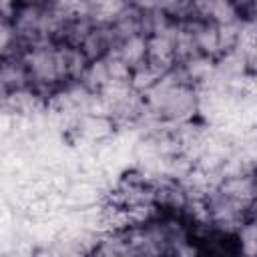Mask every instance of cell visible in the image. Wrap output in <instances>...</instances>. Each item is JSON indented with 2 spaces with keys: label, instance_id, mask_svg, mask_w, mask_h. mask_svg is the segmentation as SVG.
Returning a JSON list of instances; mask_svg holds the SVG:
<instances>
[{
  "label": "cell",
  "instance_id": "obj_7",
  "mask_svg": "<svg viewBox=\"0 0 257 257\" xmlns=\"http://www.w3.org/2000/svg\"><path fill=\"white\" fill-rule=\"evenodd\" d=\"M60 46V58H62V68H64V76L66 82H76L82 80L90 60L84 54V50L76 44H66V42H58Z\"/></svg>",
  "mask_w": 257,
  "mask_h": 257
},
{
  "label": "cell",
  "instance_id": "obj_8",
  "mask_svg": "<svg viewBox=\"0 0 257 257\" xmlns=\"http://www.w3.org/2000/svg\"><path fill=\"white\" fill-rule=\"evenodd\" d=\"M128 6L131 0H88V16L96 24H112Z\"/></svg>",
  "mask_w": 257,
  "mask_h": 257
},
{
  "label": "cell",
  "instance_id": "obj_5",
  "mask_svg": "<svg viewBox=\"0 0 257 257\" xmlns=\"http://www.w3.org/2000/svg\"><path fill=\"white\" fill-rule=\"evenodd\" d=\"M197 48L201 54L219 58L221 56V38H219V24L203 18H189Z\"/></svg>",
  "mask_w": 257,
  "mask_h": 257
},
{
  "label": "cell",
  "instance_id": "obj_1",
  "mask_svg": "<svg viewBox=\"0 0 257 257\" xmlns=\"http://www.w3.org/2000/svg\"><path fill=\"white\" fill-rule=\"evenodd\" d=\"M24 62L30 72L32 88L48 102L52 94L66 84L64 68H62V58H60V46L58 42L46 40L28 46L24 52Z\"/></svg>",
  "mask_w": 257,
  "mask_h": 257
},
{
  "label": "cell",
  "instance_id": "obj_6",
  "mask_svg": "<svg viewBox=\"0 0 257 257\" xmlns=\"http://www.w3.org/2000/svg\"><path fill=\"white\" fill-rule=\"evenodd\" d=\"M110 54H116L133 70L147 64V34H133L118 40V44Z\"/></svg>",
  "mask_w": 257,
  "mask_h": 257
},
{
  "label": "cell",
  "instance_id": "obj_4",
  "mask_svg": "<svg viewBox=\"0 0 257 257\" xmlns=\"http://www.w3.org/2000/svg\"><path fill=\"white\" fill-rule=\"evenodd\" d=\"M114 46H116V38L112 34L110 24H96V22L80 42V48L84 50L90 62L108 56L114 50Z\"/></svg>",
  "mask_w": 257,
  "mask_h": 257
},
{
  "label": "cell",
  "instance_id": "obj_11",
  "mask_svg": "<svg viewBox=\"0 0 257 257\" xmlns=\"http://www.w3.org/2000/svg\"><path fill=\"white\" fill-rule=\"evenodd\" d=\"M22 6V0H0V10H2V20H10L16 10Z\"/></svg>",
  "mask_w": 257,
  "mask_h": 257
},
{
  "label": "cell",
  "instance_id": "obj_3",
  "mask_svg": "<svg viewBox=\"0 0 257 257\" xmlns=\"http://www.w3.org/2000/svg\"><path fill=\"white\" fill-rule=\"evenodd\" d=\"M0 82H2V94H14V92L32 88V80H30L28 66L24 62V56L2 58Z\"/></svg>",
  "mask_w": 257,
  "mask_h": 257
},
{
  "label": "cell",
  "instance_id": "obj_9",
  "mask_svg": "<svg viewBox=\"0 0 257 257\" xmlns=\"http://www.w3.org/2000/svg\"><path fill=\"white\" fill-rule=\"evenodd\" d=\"M237 251L245 255H257V217H249L235 233Z\"/></svg>",
  "mask_w": 257,
  "mask_h": 257
},
{
  "label": "cell",
  "instance_id": "obj_2",
  "mask_svg": "<svg viewBox=\"0 0 257 257\" xmlns=\"http://www.w3.org/2000/svg\"><path fill=\"white\" fill-rule=\"evenodd\" d=\"M175 26V24H173ZM173 26L165 32L147 36V64L161 74L177 66V50L173 42Z\"/></svg>",
  "mask_w": 257,
  "mask_h": 257
},
{
  "label": "cell",
  "instance_id": "obj_10",
  "mask_svg": "<svg viewBox=\"0 0 257 257\" xmlns=\"http://www.w3.org/2000/svg\"><path fill=\"white\" fill-rule=\"evenodd\" d=\"M239 50L243 52L247 74H257V40H251V42L243 44Z\"/></svg>",
  "mask_w": 257,
  "mask_h": 257
}]
</instances>
